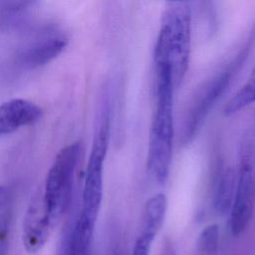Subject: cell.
I'll list each match as a JSON object with an SVG mask.
<instances>
[{"mask_svg":"<svg viewBox=\"0 0 255 255\" xmlns=\"http://www.w3.org/2000/svg\"><path fill=\"white\" fill-rule=\"evenodd\" d=\"M155 102L149 128L146 165L154 180L159 184H164L168 179L172 160L173 93L175 87L167 68L155 67Z\"/></svg>","mask_w":255,"mask_h":255,"instance_id":"obj_1","label":"cell"},{"mask_svg":"<svg viewBox=\"0 0 255 255\" xmlns=\"http://www.w3.org/2000/svg\"><path fill=\"white\" fill-rule=\"evenodd\" d=\"M191 7L188 2H167L154 45V65L170 71L175 89L182 82L188 69L191 53Z\"/></svg>","mask_w":255,"mask_h":255,"instance_id":"obj_2","label":"cell"},{"mask_svg":"<svg viewBox=\"0 0 255 255\" xmlns=\"http://www.w3.org/2000/svg\"><path fill=\"white\" fill-rule=\"evenodd\" d=\"M111 129V108L109 102L103 105L89 155L81 212L77 219L80 224L95 228L104 194V168L108 153Z\"/></svg>","mask_w":255,"mask_h":255,"instance_id":"obj_3","label":"cell"},{"mask_svg":"<svg viewBox=\"0 0 255 255\" xmlns=\"http://www.w3.org/2000/svg\"><path fill=\"white\" fill-rule=\"evenodd\" d=\"M255 210V126H250L243 133L239 147L235 191L230 208L229 225L235 236L243 233Z\"/></svg>","mask_w":255,"mask_h":255,"instance_id":"obj_4","label":"cell"},{"mask_svg":"<svg viewBox=\"0 0 255 255\" xmlns=\"http://www.w3.org/2000/svg\"><path fill=\"white\" fill-rule=\"evenodd\" d=\"M246 52L241 51L228 66L218 71L205 81L193 96L186 116L183 120L181 130V142L189 144L200 131L213 107L229 87L234 73L242 64Z\"/></svg>","mask_w":255,"mask_h":255,"instance_id":"obj_5","label":"cell"},{"mask_svg":"<svg viewBox=\"0 0 255 255\" xmlns=\"http://www.w3.org/2000/svg\"><path fill=\"white\" fill-rule=\"evenodd\" d=\"M80 153L79 142L63 147L56 155L48 170L44 186L41 187L45 204L56 223L70 203Z\"/></svg>","mask_w":255,"mask_h":255,"instance_id":"obj_6","label":"cell"},{"mask_svg":"<svg viewBox=\"0 0 255 255\" xmlns=\"http://www.w3.org/2000/svg\"><path fill=\"white\" fill-rule=\"evenodd\" d=\"M56 224L48 211L40 188L31 197L23 220L22 239L25 249L29 253L41 250Z\"/></svg>","mask_w":255,"mask_h":255,"instance_id":"obj_7","label":"cell"},{"mask_svg":"<svg viewBox=\"0 0 255 255\" xmlns=\"http://www.w3.org/2000/svg\"><path fill=\"white\" fill-rule=\"evenodd\" d=\"M42 110L36 104L24 99H11L0 105V135L9 134L20 128L37 123Z\"/></svg>","mask_w":255,"mask_h":255,"instance_id":"obj_8","label":"cell"},{"mask_svg":"<svg viewBox=\"0 0 255 255\" xmlns=\"http://www.w3.org/2000/svg\"><path fill=\"white\" fill-rule=\"evenodd\" d=\"M68 39L62 34H49L36 39L25 47L19 56L27 68H38L49 64L67 47Z\"/></svg>","mask_w":255,"mask_h":255,"instance_id":"obj_9","label":"cell"},{"mask_svg":"<svg viewBox=\"0 0 255 255\" xmlns=\"http://www.w3.org/2000/svg\"><path fill=\"white\" fill-rule=\"evenodd\" d=\"M235 191V172L230 166H221L213 184V206L217 213L230 211Z\"/></svg>","mask_w":255,"mask_h":255,"instance_id":"obj_10","label":"cell"},{"mask_svg":"<svg viewBox=\"0 0 255 255\" xmlns=\"http://www.w3.org/2000/svg\"><path fill=\"white\" fill-rule=\"evenodd\" d=\"M255 104V66L245 83L233 94L224 107V114L232 116Z\"/></svg>","mask_w":255,"mask_h":255,"instance_id":"obj_11","label":"cell"},{"mask_svg":"<svg viewBox=\"0 0 255 255\" xmlns=\"http://www.w3.org/2000/svg\"><path fill=\"white\" fill-rule=\"evenodd\" d=\"M219 244V229L216 224L206 226L198 237V248L206 255H212L217 251Z\"/></svg>","mask_w":255,"mask_h":255,"instance_id":"obj_12","label":"cell"},{"mask_svg":"<svg viewBox=\"0 0 255 255\" xmlns=\"http://www.w3.org/2000/svg\"><path fill=\"white\" fill-rule=\"evenodd\" d=\"M160 255H175V252L172 246H170L169 244H166L164 247H162Z\"/></svg>","mask_w":255,"mask_h":255,"instance_id":"obj_13","label":"cell"},{"mask_svg":"<svg viewBox=\"0 0 255 255\" xmlns=\"http://www.w3.org/2000/svg\"><path fill=\"white\" fill-rule=\"evenodd\" d=\"M3 195H4V190H3V188L0 186V201H1V199L3 198Z\"/></svg>","mask_w":255,"mask_h":255,"instance_id":"obj_14","label":"cell"},{"mask_svg":"<svg viewBox=\"0 0 255 255\" xmlns=\"http://www.w3.org/2000/svg\"><path fill=\"white\" fill-rule=\"evenodd\" d=\"M114 255H122V254H121V253H119V252H117V253H115Z\"/></svg>","mask_w":255,"mask_h":255,"instance_id":"obj_15","label":"cell"}]
</instances>
